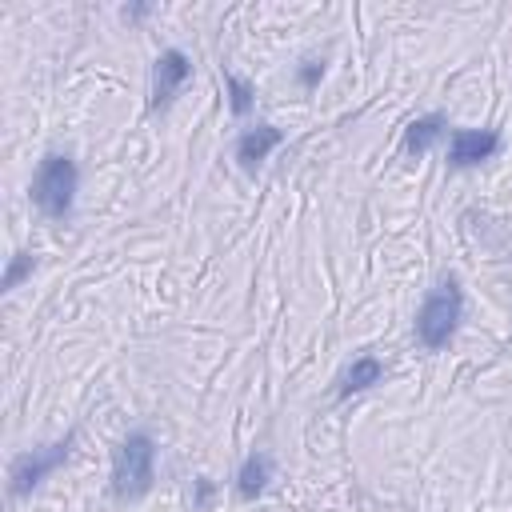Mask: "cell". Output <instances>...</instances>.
<instances>
[{
	"mask_svg": "<svg viewBox=\"0 0 512 512\" xmlns=\"http://www.w3.org/2000/svg\"><path fill=\"white\" fill-rule=\"evenodd\" d=\"M156 480V440L148 432H128L112 452V492L116 500H140Z\"/></svg>",
	"mask_w": 512,
	"mask_h": 512,
	"instance_id": "1",
	"label": "cell"
},
{
	"mask_svg": "<svg viewBox=\"0 0 512 512\" xmlns=\"http://www.w3.org/2000/svg\"><path fill=\"white\" fill-rule=\"evenodd\" d=\"M460 316H464L460 284H456V280H440V284L424 296V304H420V312H416V336H420V344H424V348H444V344L452 340Z\"/></svg>",
	"mask_w": 512,
	"mask_h": 512,
	"instance_id": "2",
	"label": "cell"
},
{
	"mask_svg": "<svg viewBox=\"0 0 512 512\" xmlns=\"http://www.w3.org/2000/svg\"><path fill=\"white\" fill-rule=\"evenodd\" d=\"M76 164L72 156H60V152H48L32 176V200L44 216L52 220H64L72 212V200H76Z\"/></svg>",
	"mask_w": 512,
	"mask_h": 512,
	"instance_id": "3",
	"label": "cell"
},
{
	"mask_svg": "<svg viewBox=\"0 0 512 512\" xmlns=\"http://www.w3.org/2000/svg\"><path fill=\"white\" fill-rule=\"evenodd\" d=\"M68 444H72V440H56V444H44V448H32V452H20V456L12 460V472H8V480H12V496L32 492L48 472H56V468L68 460Z\"/></svg>",
	"mask_w": 512,
	"mask_h": 512,
	"instance_id": "4",
	"label": "cell"
},
{
	"mask_svg": "<svg viewBox=\"0 0 512 512\" xmlns=\"http://www.w3.org/2000/svg\"><path fill=\"white\" fill-rule=\"evenodd\" d=\"M188 76H192V60H188L180 48L160 52L156 64H152V108L168 104V100L180 92V84H184Z\"/></svg>",
	"mask_w": 512,
	"mask_h": 512,
	"instance_id": "5",
	"label": "cell"
},
{
	"mask_svg": "<svg viewBox=\"0 0 512 512\" xmlns=\"http://www.w3.org/2000/svg\"><path fill=\"white\" fill-rule=\"evenodd\" d=\"M496 148H500V136H496V132H488V128H460V132H452L448 160H452L456 168H472V164L488 160Z\"/></svg>",
	"mask_w": 512,
	"mask_h": 512,
	"instance_id": "6",
	"label": "cell"
},
{
	"mask_svg": "<svg viewBox=\"0 0 512 512\" xmlns=\"http://www.w3.org/2000/svg\"><path fill=\"white\" fill-rule=\"evenodd\" d=\"M280 144V128L276 124H256V128H248L240 140H236V160L244 164V168H256L260 160H268V152Z\"/></svg>",
	"mask_w": 512,
	"mask_h": 512,
	"instance_id": "7",
	"label": "cell"
},
{
	"mask_svg": "<svg viewBox=\"0 0 512 512\" xmlns=\"http://www.w3.org/2000/svg\"><path fill=\"white\" fill-rule=\"evenodd\" d=\"M444 128H448V120H444L440 112H428V116H420V120L408 124V132H404V148L420 156V152H428V148L444 136Z\"/></svg>",
	"mask_w": 512,
	"mask_h": 512,
	"instance_id": "8",
	"label": "cell"
},
{
	"mask_svg": "<svg viewBox=\"0 0 512 512\" xmlns=\"http://www.w3.org/2000/svg\"><path fill=\"white\" fill-rule=\"evenodd\" d=\"M380 376H384V364H380L376 356H356V360L344 368V376H340V392H344V396L364 392V388L380 384Z\"/></svg>",
	"mask_w": 512,
	"mask_h": 512,
	"instance_id": "9",
	"label": "cell"
},
{
	"mask_svg": "<svg viewBox=\"0 0 512 512\" xmlns=\"http://www.w3.org/2000/svg\"><path fill=\"white\" fill-rule=\"evenodd\" d=\"M268 476H272V460H268L264 452H256V456H248V460L240 464V476H236V492H240L244 500H256V496L268 488Z\"/></svg>",
	"mask_w": 512,
	"mask_h": 512,
	"instance_id": "10",
	"label": "cell"
},
{
	"mask_svg": "<svg viewBox=\"0 0 512 512\" xmlns=\"http://www.w3.org/2000/svg\"><path fill=\"white\" fill-rule=\"evenodd\" d=\"M228 92H232V112L244 116V112L252 108V84L240 80V76H228Z\"/></svg>",
	"mask_w": 512,
	"mask_h": 512,
	"instance_id": "11",
	"label": "cell"
},
{
	"mask_svg": "<svg viewBox=\"0 0 512 512\" xmlns=\"http://www.w3.org/2000/svg\"><path fill=\"white\" fill-rule=\"evenodd\" d=\"M32 268H36V256H32V252H16V260H12L8 272H4V288H16Z\"/></svg>",
	"mask_w": 512,
	"mask_h": 512,
	"instance_id": "12",
	"label": "cell"
},
{
	"mask_svg": "<svg viewBox=\"0 0 512 512\" xmlns=\"http://www.w3.org/2000/svg\"><path fill=\"white\" fill-rule=\"evenodd\" d=\"M300 80H304V84H308V88H312V84H316V80H320V64H316V60H308V64H304V68H300Z\"/></svg>",
	"mask_w": 512,
	"mask_h": 512,
	"instance_id": "13",
	"label": "cell"
}]
</instances>
